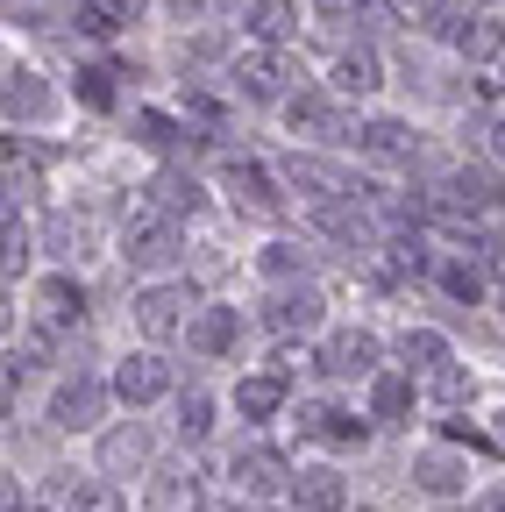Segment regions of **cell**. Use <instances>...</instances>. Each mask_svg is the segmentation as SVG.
I'll use <instances>...</instances> for the list:
<instances>
[{"instance_id":"cell-5","label":"cell","mask_w":505,"mask_h":512,"mask_svg":"<svg viewBox=\"0 0 505 512\" xmlns=\"http://www.w3.org/2000/svg\"><path fill=\"white\" fill-rule=\"evenodd\" d=\"M65 114H72V86L50 64H36L29 50L8 43V64H0V128L22 136V143H43Z\"/></svg>"},{"instance_id":"cell-34","label":"cell","mask_w":505,"mask_h":512,"mask_svg":"<svg viewBox=\"0 0 505 512\" xmlns=\"http://www.w3.org/2000/svg\"><path fill=\"white\" fill-rule=\"evenodd\" d=\"M427 512H470V505H427Z\"/></svg>"},{"instance_id":"cell-17","label":"cell","mask_w":505,"mask_h":512,"mask_svg":"<svg viewBox=\"0 0 505 512\" xmlns=\"http://www.w3.org/2000/svg\"><path fill=\"white\" fill-rule=\"evenodd\" d=\"M406 484H413L427 505H470L484 477L470 470V448L427 434V441H413V456H406Z\"/></svg>"},{"instance_id":"cell-33","label":"cell","mask_w":505,"mask_h":512,"mask_svg":"<svg viewBox=\"0 0 505 512\" xmlns=\"http://www.w3.org/2000/svg\"><path fill=\"white\" fill-rule=\"evenodd\" d=\"M491 86H498V100H505V64H498V72H491Z\"/></svg>"},{"instance_id":"cell-11","label":"cell","mask_w":505,"mask_h":512,"mask_svg":"<svg viewBox=\"0 0 505 512\" xmlns=\"http://www.w3.org/2000/svg\"><path fill=\"white\" fill-rule=\"evenodd\" d=\"M207 306V278L185 271V278H150V285H129V342H150V349H178L193 313Z\"/></svg>"},{"instance_id":"cell-20","label":"cell","mask_w":505,"mask_h":512,"mask_svg":"<svg viewBox=\"0 0 505 512\" xmlns=\"http://www.w3.org/2000/svg\"><path fill=\"white\" fill-rule=\"evenodd\" d=\"M356 406L370 413V427L377 434H406V427H420L427 420V392H420V377L413 370H377L370 384H363V392H356Z\"/></svg>"},{"instance_id":"cell-21","label":"cell","mask_w":505,"mask_h":512,"mask_svg":"<svg viewBox=\"0 0 505 512\" xmlns=\"http://www.w3.org/2000/svg\"><path fill=\"white\" fill-rule=\"evenodd\" d=\"M235 36H242L249 50H306L313 8H306V0H242Z\"/></svg>"},{"instance_id":"cell-15","label":"cell","mask_w":505,"mask_h":512,"mask_svg":"<svg viewBox=\"0 0 505 512\" xmlns=\"http://www.w3.org/2000/svg\"><path fill=\"white\" fill-rule=\"evenodd\" d=\"M392 43H377V36H335L328 43V64H321V86L342 100V107H356V114H370V107H385V86H392Z\"/></svg>"},{"instance_id":"cell-3","label":"cell","mask_w":505,"mask_h":512,"mask_svg":"<svg viewBox=\"0 0 505 512\" xmlns=\"http://www.w3.org/2000/svg\"><path fill=\"white\" fill-rule=\"evenodd\" d=\"M36 420H43L50 441H100V434L121 420L114 384H107V363H65V370L43 384Z\"/></svg>"},{"instance_id":"cell-18","label":"cell","mask_w":505,"mask_h":512,"mask_svg":"<svg viewBox=\"0 0 505 512\" xmlns=\"http://www.w3.org/2000/svg\"><path fill=\"white\" fill-rule=\"evenodd\" d=\"M242 264H249V285L271 292V285H306V278H321V271H328V249L313 242L306 228H278V235H257V249H249Z\"/></svg>"},{"instance_id":"cell-7","label":"cell","mask_w":505,"mask_h":512,"mask_svg":"<svg viewBox=\"0 0 505 512\" xmlns=\"http://www.w3.org/2000/svg\"><path fill=\"white\" fill-rule=\"evenodd\" d=\"M249 313H257V335L271 349H313L335 328V292L328 278H306V285H271V292H249Z\"/></svg>"},{"instance_id":"cell-28","label":"cell","mask_w":505,"mask_h":512,"mask_svg":"<svg viewBox=\"0 0 505 512\" xmlns=\"http://www.w3.org/2000/svg\"><path fill=\"white\" fill-rule=\"evenodd\" d=\"M313 8V29H335V36H356V22H377L385 0H306Z\"/></svg>"},{"instance_id":"cell-30","label":"cell","mask_w":505,"mask_h":512,"mask_svg":"<svg viewBox=\"0 0 505 512\" xmlns=\"http://www.w3.org/2000/svg\"><path fill=\"white\" fill-rule=\"evenodd\" d=\"M484 427H491V441H498V456H505V399H498V406L484 413Z\"/></svg>"},{"instance_id":"cell-32","label":"cell","mask_w":505,"mask_h":512,"mask_svg":"<svg viewBox=\"0 0 505 512\" xmlns=\"http://www.w3.org/2000/svg\"><path fill=\"white\" fill-rule=\"evenodd\" d=\"M214 512H264V505H242V498H228V505H214Z\"/></svg>"},{"instance_id":"cell-10","label":"cell","mask_w":505,"mask_h":512,"mask_svg":"<svg viewBox=\"0 0 505 512\" xmlns=\"http://www.w3.org/2000/svg\"><path fill=\"white\" fill-rule=\"evenodd\" d=\"M257 313H249V299H228V292H207V306L193 313V328H185L178 356L185 363H200V370H242V363H257L249 349H257Z\"/></svg>"},{"instance_id":"cell-31","label":"cell","mask_w":505,"mask_h":512,"mask_svg":"<svg viewBox=\"0 0 505 512\" xmlns=\"http://www.w3.org/2000/svg\"><path fill=\"white\" fill-rule=\"evenodd\" d=\"M491 320L505 328V271H498V285H491Z\"/></svg>"},{"instance_id":"cell-16","label":"cell","mask_w":505,"mask_h":512,"mask_svg":"<svg viewBox=\"0 0 505 512\" xmlns=\"http://www.w3.org/2000/svg\"><path fill=\"white\" fill-rule=\"evenodd\" d=\"M93 448V470L100 477H114V484H150L157 477V463H164V434H157V420L150 413H121L100 441H86Z\"/></svg>"},{"instance_id":"cell-19","label":"cell","mask_w":505,"mask_h":512,"mask_svg":"<svg viewBox=\"0 0 505 512\" xmlns=\"http://www.w3.org/2000/svg\"><path fill=\"white\" fill-rule=\"evenodd\" d=\"M228 427V392H214L207 377H185V392L171 399V441L178 456H207Z\"/></svg>"},{"instance_id":"cell-4","label":"cell","mask_w":505,"mask_h":512,"mask_svg":"<svg viewBox=\"0 0 505 512\" xmlns=\"http://www.w3.org/2000/svg\"><path fill=\"white\" fill-rule=\"evenodd\" d=\"M193 235H200V228H185V221H171V214L143 207V185H136L129 214H121L114 264L129 271V285H150V278H185V271H193Z\"/></svg>"},{"instance_id":"cell-8","label":"cell","mask_w":505,"mask_h":512,"mask_svg":"<svg viewBox=\"0 0 505 512\" xmlns=\"http://www.w3.org/2000/svg\"><path fill=\"white\" fill-rule=\"evenodd\" d=\"M214 477L228 484V498H242V505H285L292 498V477H299V456L278 441V434H235L228 448H221V463H214Z\"/></svg>"},{"instance_id":"cell-29","label":"cell","mask_w":505,"mask_h":512,"mask_svg":"<svg viewBox=\"0 0 505 512\" xmlns=\"http://www.w3.org/2000/svg\"><path fill=\"white\" fill-rule=\"evenodd\" d=\"M470 512H505V477H484L477 498H470Z\"/></svg>"},{"instance_id":"cell-13","label":"cell","mask_w":505,"mask_h":512,"mask_svg":"<svg viewBox=\"0 0 505 512\" xmlns=\"http://www.w3.org/2000/svg\"><path fill=\"white\" fill-rule=\"evenodd\" d=\"M36 221H43V264H57V271H93L121 242V221H107V207H93V200H72V207L50 200Z\"/></svg>"},{"instance_id":"cell-24","label":"cell","mask_w":505,"mask_h":512,"mask_svg":"<svg viewBox=\"0 0 505 512\" xmlns=\"http://www.w3.org/2000/svg\"><path fill=\"white\" fill-rule=\"evenodd\" d=\"M463 349H456V335L441 328V320H427V313H406V320H392V363L399 370H413V377H434L441 363H456Z\"/></svg>"},{"instance_id":"cell-23","label":"cell","mask_w":505,"mask_h":512,"mask_svg":"<svg viewBox=\"0 0 505 512\" xmlns=\"http://www.w3.org/2000/svg\"><path fill=\"white\" fill-rule=\"evenodd\" d=\"M491 285H498V271L484 256H463V249H441L434 271H427V292L441 306H463V313H491Z\"/></svg>"},{"instance_id":"cell-14","label":"cell","mask_w":505,"mask_h":512,"mask_svg":"<svg viewBox=\"0 0 505 512\" xmlns=\"http://www.w3.org/2000/svg\"><path fill=\"white\" fill-rule=\"evenodd\" d=\"M313 79H321V72H306V57L299 50H249L242 43V57L228 64V100L242 107V114H285V100L299 93V86H313Z\"/></svg>"},{"instance_id":"cell-25","label":"cell","mask_w":505,"mask_h":512,"mask_svg":"<svg viewBox=\"0 0 505 512\" xmlns=\"http://www.w3.org/2000/svg\"><path fill=\"white\" fill-rule=\"evenodd\" d=\"M349 498H356L349 463H335V456H299V477H292L285 512H349Z\"/></svg>"},{"instance_id":"cell-27","label":"cell","mask_w":505,"mask_h":512,"mask_svg":"<svg viewBox=\"0 0 505 512\" xmlns=\"http://www.w3.org/2000/svg\"><path fill=\"white\" fill-rule=\"evenodd\" d=\"M242 0H157V22L171 36H193V29H235Z\"/></svg>"},{"instance_id":"cell-22","label":"cell","mask_w":505,"mask_h":512,"mask_svg":"<svg viewBox=\"0 0 505 512\" xmlns=\"http://www.w3.org/2000/svg\"><path fill=\"white\" fill-rule=\"evenodd\" d=\"M143 512H214V470L200 456H164L143 484Z\"/></svg>"},{"instance_id":"cell-12","label":"cell","mask_w":505,"mask_h":512,"mask_svg":"<svg viewBox=\"0 0 505 512\" xmlns=\"http://www.w3.org/2000/svg\"><path fill=\"white\" fill-rule=\"evenodd\" d=\"M107 384H114L121 413H171V399L185 392V356L150 349V342H121L107 356Z\"/></svg>"},{"instance_id":"cell-9","label":"cell","mask_w":505,"mask_h":512,"mask_svg":"<svg viewBox=\"0 0 505 512\" xmlns=\"http://www.w3.org/2000/svg\"><path fill=\"white\" fill-rule=\"evenodd\" d=\"M285 434L306 448V456H335V463L363 456V448L377 441V427H370V413L356 406V392H306V399L292 406Z\"/></svg>"},{"instance_id":"cell-1","label":"cell","mask_w":505,"mask_h":512,"mask_svg":"<svg viewBox=\"0 0 505 512\" xmlns=\"http://www.w3.org/2000/svg\"><path fill=\"white\" fill-rule=\"evenodd\" d=\"M207 171H214V192H221V214L235 228H257V235L292 228L299 207H292V185H285L271 150H221Z\"/></svg>"},{"instance_id":"cell-2","label":"cell","mask_w":505,"mask_h":512,"mask_svg":"<svg viewBox=\"0 0 505 512\" xmlns=\"http://www.w3.org/2000/svg\"><path fill=\"white\" fill-rule=\"evenodd\" d=\"M15 328H36V335H50V342H86V328H93V278L86 271H57V264H43L22 292H8V335Z\"/></svg>"},{"instance_id":"cell-26","label":"cell","mask_w":505,"mask_h":512,"mask_svg":"<svg viewBox=\"0 0 505 512\" xmlns=\"http://www.w3.org/2000/svg\"><path fill=\"white\" fill-rule=\"evenodd\" d=\"M420 392H427V420H470L477 399H484V377H477L470 356H456V363H441L434 377H420Z\"/></svg>"},{"instance_id":"cell-6","label":"cell","mask_w":505,"mask_h":512,"mask_svg":"<svg viewBox=\"0 0 505 512\" xmlns=\"http://www.w3.org/2000/svg\"><path fill=\"white\" fill-rule=\"evenodd\" d=\"M377 370H392V328H377V320H335L306 349V377L321 392H363Z\"/></svg>"}]
</instances>
